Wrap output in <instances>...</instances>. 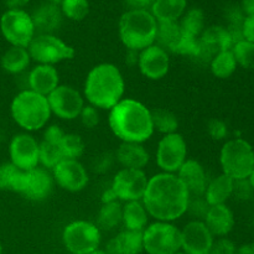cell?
<instances>
[{"instance_id":"cell-5","label":"cell","mask_w":254,"mask_h":254,"mask_svg":"<svg viewBox=\"0 0 254 254\" xmlns=\"http://www.w3.org/2000/svg\"><path fill=\"white\" fill-rule=\"evenodd\" d=\"M10 112L15 123L26 131L45 128L52 116L47 97L31 89H24L14 97Z\"/></svg>"},{"instance_id":"cell-13","label":"cell","mask_w":254,"mask_h":254,"mask_svg":"<svg viewBox=\"0 0 254 254\" xmlns=\"http://www.w3.org/2000/svg\"><path fill=\"white\" fill-rule=\"evenodd\" d=\"M51 113L64 121L78 118L84 104V97L81 92L68 84H60L47 96Z\"/></svg>"},{"instance_id":"cell-29","label":"cell","mask_w":254,"mask_h":254,"mask_svg":"<svg viewBox=\"0 0 254 254\" xmlns=\"http://www.w3.org/2000/svg\"><path fill=\"white\" fill-rule=\"evenodd\" d=\"M31 62L29 50L25 47L11 46L5 51L1 57V67L5 72L11 74H19L24 72Z\"/></svg>"},{"instance_id":"cell-22","label":"cell","mask_w":254,"mask_h":254,"mask_svg":"<svg viewBox=\"0 0 254 254\" xmlns=\"http://www.w3.org/2000/svg\"><path fill=\"white\" fill-rule=\"evenodd\" d=\"M29 89L47 97L55 88L60 86V74L55 66L36 64L27 77Z\"/></svg>"},{"instance_id":"cell-2","label":"cell","mask_w":254,"mask_h":254,"mask_svg":"<svg viewBox=\"0 0 254 254\" xmlns=\"http://www.w3.org/2000/svg\"><path fill=\"white\" fill-rule=\"evenodd\" d=\"M109 128L122 143L143 144L153 136L151 111L141 102L123 98L109 111Z\"/></svg>"},{"instance_id":"cell-8","label":"cell","mask_w":254,"mask_h":254,"mask_svg":"<svg viewBox=\"0 0 254 254\" xmlns=\"http://www.w3.org/2000/svg\"><path fill=\"white\" fill-rule=\"evenodd\" d=\"M101 228L93 222L77 220L68 223L62 232V242L71 254H89L99 250Z\"/></svg>"},{"instance_id":"cell-26","label":"cell","mask_w":254,"mask_h":254,"mask_svg":"<svg viewBox=\"0 0 254 254\" xmlns=\"http://www.w3.org/2000/svg\"><path fill=\"white\" fill-rule=\"evenodd\" d=\"M233 184H235V180L222 173L221 175L208 181L207 188L203 193V198L210 206L223 205L232 196Z\"/></svg>"},{"instance_id":"cell-31","label":"cell","mask_w":254,"mask_h":254,"mask_svg":"<svg viewBox=\"0 0 254 254\" xmlns=\"http://www.w3.org/2000/svg\"><path fill=\"white\" fill-rule=\"evenodd\" d=\"M183 35L184 32L178 21L158 22L156 41L159 42V46L166 51L174 52Z\"/></svg>"},{"instance_id":"cell-4","label":"cell","mask_w":254,"mask_h":254,"mask_svg":"<svg viewBox=\"0 0 254 254\" xmlns=\"http://www.w3.org/2000/svg\"><path fill=\"white\" fill-rule=\"evenodd\" d=\"M158 21L148 10H129L119 20V37L131 52H140L156 41Z\"/></svg>"},{"instance_id":"cell-6","label":"cell","mask_w":254,"mask_h":254,"mask_svg":"<svg viewBox=\"0 0 254 254\" xmlns=\"http://www.w3.org/2000/svg\"><path fill=\"white\" fill-rule=\"evenodd\" d=\"M220 163L222 173L232 180L248 179L254 169L253 146L241 138L227 140L221 149Z\"/></svg>"},{"instance_id":"cell-10","label":"cell","mask_w":254,"mask_h":254,"mask_svg":"<svg viewBox=\"0 0 254 254\" xmlns=\"http://www.w3.org/2000/svg\"><path fill=\"white\" fill-rule=\"evenodd\" d=\"M0 30L2 36L11 46L27 49L36 36L31 15L22 9H10L0 19Z\"/></svg>"},{"instance_id":"cell-44","label":"cell","mask_w":254,"mask_h":254,"mask_svg":"<svg viewBox=\"0 0 254 254\" xmlns=\"http://www.w3.org/2000/svg\"><path fill=\"white\" fill-rule=\"evenodd\" d=\"M64 131L62 130V128L57 124H52V126H49L44 131V139L42 140L47 141V143L52 144H60L61 143L62 138L64 136Z\"/></svg>"},{"instance_id":"cell-39","label":"cell","mask_w":254,"mask_h":254,"mask_svg":"<svg viewBox=\"0 0 254 254\" xmlns=\"http://www.w3.org/2000/svg\"><path fill=\"white\" fill-rule=\"evenodd\" d=\"M62 15L73 21H81L88 15L89 2L88 0H62L61 2Z\"/></svg>"},{"instance_id":"cell-36","label":"cell","mask_w":254,"mask_h":254,"mask_svg":"<svg viewBox=\"0 0 254 254\" xmlns=\"http://www.w3.org/2000/svg\"><path fill=\"white\" fill-rule=\"evenodd\" d=\"M60 149L64 159L69 160H78L84 153V141L81 135L74 133H66L60 143Z\"/></svg>"},{"instance_id":"cell-1","label":"cell","mask_w":254,"mask_h":254,"mask_svg":"<svg viewBox=\"0 0 254 254\" xmlns=\"http://www.w3.org/2000/svg\"><path fill=\"white\" fill-rule=\"evenodd\" d=\"M141 202L150 217L174 222L188 212L190 193L176 174L159 173L149 178Z\"/></svg>"},{"instance_id":"cell-38","label":"cell","mask_w":254,"mask_h":254,"mask_svg":"<svg viewBox=\"0 0 254 254\" xmlns=\"http://www.w3.org/2000/svg\"><path fill=\"white\" fill-rule=\"evenodd\" d=\"M231 50L238 66L246 69H254V44L247 40H241Z\"/></svg>"},{"instance_id":"cell-16","label":"cell","mask_w":254,"mask_h":254,"mask_svg":"<svg viewBox=\"0 0 254 254\" xmlns=\"http://www.w3.org/2000/svg\"><path fill=\"white\" fill-rule=\"evenodd\" d=\"M136 64L144 77L151 81H158L169 73L170 57L166 50L154 44L139 52Z\"/></svg>"},{"instance_id":"cell-24","label":"cell","mask_w":254,"mask_h":254,"mask_svg":"<svg viewBox=\"0 0 254 254\" xmlns=\"http://www.w3.org/2000/svg\"><path fill=\"white\" fill-rule=\"evenodd\" d=\"M116 159L123 168L144 170L150 160V155L143 144L121 143L116 151Z\"/></svg>"},{"instance_id":"cell-51","label":"cell","mask_w":254,"mask_h":254,"mask_svg":"<svg viewBox=\"0 0 254 254\" xmlns=\"http://www.w3.org/2000/svg\"><path fill=\"white\" fill-rule=\"evenodd\" d=\"M89 254H107V253H106V251H103V250H97V251H94V252H92Z\"/></svg>"},{"instance_id":"cell-27","label":"cell","mask_w":254,"mask_h":254,"mask_svg":"<svg viewBox=\"0 0 254 254\" xmlns=\"http://www.w3.org/2000/svg\"><path fill=\"white\" fill-rule=\"evenodd\" d=\"M149 213L141 201H130L123 205L122 223L124 230L140 231L143 232L149 222Z\"/></svg>"},{"instance_id":"cell-18","label":"cell","mask_w":254,"mask_h":254,"mask_svg":"<svg viewBox=\"0 0 254 254\" xmlns=\"http://www.w3.org/2000/svg\"><path fill=\"white\" fill-rule=\"evenodd\" d=\"M54 185L55 180L52 174L47 169L37 166L32 170L25 171V183L21 195L27 200L44 201L51 195Z\"/></svg>"},{"instance_id":"cell-30","label":"cell","mask_w":254,"mask_h":254,"mask_svg":"<svg viewBox=\"0 0 254 254\" xmlns=\"http://www.w3.org/2000/svg\"><path fill=\"white\" fill-rule=\"evenodd\" d=\"M25 183V171L20 170L11 163L0 165V190L22 192Z\"/></svg>"},{"instance_id":"cell-21","label":"cell","mask_w":254,"mask_h":254,"mask_svg":"<svg viewBox=\"0 0 254 254\" xmlns=\"http://www.w3.org/2000/svg\"><path fill=\"white\" fill-rule=\"evenodd\" d=\"M203 222L213 237L222 238L226 237L235 227V216L226 203L210 206Z\"/></svg>"},{"instance_id":"cell-48","label":"cell","mask_w":254,"mask_h":254,"mask_svg":"<svg viewBox=\"0 0 254 254\" xmlns=\"http://www.w3.org/2000/svg\"><path fill=\"white\" fill-rule=\"evenodd\" d=\"M29 1L30 0H5L10 9H20V7L25 6Z\"/></svg>"},{"instance_id":"cell-50","label":"cell","mask_w":254,"mask_h":254,"mask_svg":"<svg viewBox=\"0 0 254 254\" xmlns=\"http://www.w3.org/2000/svg\"><path fill=\"white\" fill-rule=\"evenodd\" d=\"M248 181H250L251 186H252V189H253V190H254V169H253V171H252V173H251L250 178H248Z\"/></svg>"},{"instance_id":"cell-19","label":"cell","mask_w":254,"mask_h":254,"mask_svg":"<svg viewBox=\"0 0 254 254\" xmlns=\"http://www.w3.org/2000/svg\"><path fill=\"white\" fill-rule=\"evenodd\" d=\"M198 40L201 45L200 57L203 60L208 59V61H211L215 55L231 50L233 46L232 37L228 29L218 26V25L203 30Z\"/></svg>"},{"instance_id":"cell-15","label":"cell","mask_w":254,"mask_h":254,"mask_svg":"<svg viewBox=\"0 0 254 254\" xmlns=\"http://www.w3.org/2000/svg\"><path fill=\"white\" fill-rule=\"evenodd\" d=\"M55 184L68 192H79L88 185V173L78 160L64 159L52 169Z\"/></svg>"},{"instance_id":"cell-41","label":"cell","mask_w":254,"mask_h":254,"mask_svg":"<svg viewBox=\"0 0 254 254\" xmlns=\"http://www.w3.org/2000/svg\"><path fill=\"white\" fill-rule=\"evenodd\" d=\"M206 254H237V247L232 241L222 237L218 238L217 241H213L210 251Z\"/></svg>"},{"instance_id":"cell-9","label":"cell","mask_w":254,"mask_h":254,"mask_svg":"<svg viewBox=\"0 0 254 254\" xmlns=\"http://www.w3.org/2000/svg\"><path fill=\"white\" fill-rule=\"evenodd\" d=\"M27 50L32 61L37 62V64L50 66L73 59L76 55V51L71 45L51 34L36 35Z\"/></svg>"},{"instance_id":"cell-53","label":"cell","mask_w":254,"mask_h":254,"mask_svg":"<svg viewBox=\"0 0 254 254\" xmlns=\"http://www.w3.org/2000/svg\"><path fill=\"white\" fill-rule=\"evenodd\" d=\"M0 254H2V247H1V245H0Z\"/></svg>"},{"instance_id":"cell-34","label":"cell","mask_w":254,"mask_h":254,"mask_svg":"<svg viewBox=\"0 0 254 254\" xmlns=\"http://www.w3.org/2000/svg\"><path fill=\"white\" fill-rule=\"evenodd\" d=\"M151 119H153L154 130H158L159 133L164 134V135L178 133L179 119L174 112L166 108L153 109L151 111Z\"/></svg>"},{"instance_id":"cell-12","label":"cell","mask_w":254,"mask_h":254,"mask_svg":"<svg viewBox=\"0 0 254 254\" xmlns=\"http://www.w3.org/2000/svg\"><path fill=\"white\" fill-rule=\"evenodd\" d=\"M149 178L144 170L122 168L114 175L112 181L111 190L118 201L130 202V201H141L144 192L148 186Z\"/></svg>"},{"instance_id":"cell-46","label":"cell","mask_w":254,"mask_h":254,"mask_svg":"<svg viewBox=\"0 0 254 254\" xmlns=\"http://www.w3.org/2000/svg\"><path fill=\"white\" fill-rule=\"evenodd\" d=\"M130 10H148L151 9L155 0H126Z\"/></svg>"},{"instance_id":"cell-7","label":"cell","mask_w":254,"mask_h":254,"mask_svg":"<svg viewBox=\"0 0 254 254\" xmlns=\"http://www.w3.org/2000/svg\"><path fill=\"white\" fill-rule=\"evenodd\" d=\"M144 251L148 254H175L181 251V231L173 222L156 221L143 231Z\"/></svg>"},{"instance_id":"cell-49","label":"cell","mask_w":254,"mask_h":254,"mask_svg":"<svg viewBox=\"0 0 254 254\" xmlns=\"http://www.w3.org/2000/svg\"><path fill=\"white\" fill-rule=\"evenodd\" d=\"M237 254H254V243H247L237 248Z\"/></svg>"},{"instance_id":"cell-45","label":"cell","mask_w":254,"mask_h":254,"mask_svg":"<svg viewBox=\"0 0 254 254\" xmlns=\"http://www.w3.org/2000/svg\"><path fill=\"white\" fill-rule=\"evenodd\" d=\"M242 34L243 39L254 44V15L253 16H247L243 20Z\"/></svg>"},{"instance_id":"cell-40","label":"cell","mask_w":254,"mask_h":254,"mask_svg":"<svg viewBox=\"0 0 254 254\" xmlns=\"http://www.w3.org/2000/svg\"><path fill=\"white\" fill-rule=\"evenodd\" d=\"M81 119V123L83 124L86 128H94L98 126L99 123V112L96 107L91 106V104H86L82 109L81 114L78 117Z\"/></svg>"},{"instance_id":"cell-33","label":"cell","mask_w":254,"mask_h":254,"mask_svg":"<svg viewBox=\"0 0 254 254\" xmlns=\"http://www.w3.org/2000/svg\"><path fill=\"white\" fill-rule=\"evenodd\" d=\"M237 61L233 56L232 50L222 51L215 55L210 61V69L215 77L220 79L230 78L237 69Z\"/></svg>"},{"instance_id":"cell-11","label":"cell","mask_w":254,"mask_h":254,"mask_svg":"<svg viewBox=\"0 0 254 254\" xmlns=\"http://www.w3.org/2000/svg\"><path fill=\"white\" fill-rule=\"evenodd\" d=\"M156 165L161 173L176 174L188 160V144L180 133L166 134L156 148Z\"/></svg>"},{"instance_id":"cell-14","label":"cell","mask_w":254,"mask_h":254,"mask_svg":"<svg viewBox=\"0 0 254 254\" xmlns=\"http://www.w3.org/2000/svg\"><path fill=\"white\" fill-rule=\"evenodd\" d=\"M40 143L29 133L16 134L9 145L10 163L22 171H29L40 165Z\"/></svg>"},{"instance_id":"cell-32","label":"cell","mask_w":254,"mask_h":254,"mask_svg":"<svg viewBox=\"0 0 254 254\" xmlns=\"http://www.w3.org/2000/svg\"><path fill=\"white\" fill-rule=\"evenodd\" d=\"M123 205L118 200L104 202L97 217V226L102 230L111 231L122 223Z\"/></svg>"},{"instance_id":"cell-3","label":"cell","mask_w":254,"mask_h":254,"mask_svg":"<svg viewBox=\"0 0 254 254\" xmlns=\"http://www.w3.org/2000/svg\"><path fill=\"white\" fill-rule=\"evenodd\" d=\"M126 82L121 69L113 64L103 62L88 72L84 81L83 97L97 109L111 111L123 99Z\"/></svg>"},{"instance_id":"cell-35","label":"cell","mask_w":254,"mask_h":254,"mask_svg":"<svg viewBox=\"0 0 254 254\" xmlns=\"http://www.w3.org/2000/svg\"><path fill=\"white\" fill-rule=\"evenodd\" d=\"M184 34L192 37H200L205 30V15L201 9L193 7L181 16L179 22Z\"/></svg>"},{"instance_id":"cell-54","label":"cell","mask_w":254,"mask_h":254,"mask_svg":"<svg viewBox=\"0 0 254 254\" xmlns=\"http://www.w3.org/2000/svg\"><path fill=\"white\" fill-rule=\"evenodd\" d=\"M175 254H186V253H184L183 251H180V252H178V253H175Z\"/></svg>"},{"instance_id":"cell-20","label":"cell","mask_w":254,"mask_h":254,"mask_svg":"<svg viewBox=\"0 0 254 254\" xmlns=\"http://www.w3.org/2000/svg\"><path fill=\"white\" fill-rule=\"evenodd\" d=\"M176 176L188 189L190 197H202L207 188V175L203 166L193 159H188L179 169Z\"/></svg>"},{"instance_id":"cell-23","label":"cell","mask_w":254,"mask_h":254,"mask_svg":"<svg viewBox=\"0 0 254 254\" xmlns=\"http://www.w3.org/2000/svg\"><path fill=\"white\" fill-rule=\"evenodd\" d=\"M104 251L107 254H140L144 251L143 232L123 230L108 241Z\"/></svg>"},{"instance_id":"cell-52","label":"cell","mask_w":254,"mask_h":254,"mask_svg":"<svg viewBox=\"0 0 254 254\" xmlns=\"http://www.w3.org/2000/svg\"><path fill=\"white\" fill-rule=\"evenodd\" d=\"M50 2H52V4H61L62 0H49Z\"/></svg>"},{"instance_id":"cell-25","label":"cell","mask_w":254,"mask_h":254,"mask_svg":"<svg viewBox=\"0 0 254 254\" xmlns=\"http://www.w3.org/2000/svg\"><path fill=\"white\" fill-rule=\"evenodd\" d=\"M32 21L39 35L51 34L60 29L62 24V11L57 4H44L35 10L32 14Z\"/></svg>"},{"instance_id":"cell-47","label":"cell","mask_w":254,"mask_h":254,"mask_svg":"<svg viewBox=\"0 0 254 254\" xmlns=\"http://www.w3.org/2000/svg\"><path fill=\"white\" fill-rule=\"evenodd\" d=\"M242 10L247 16L254 15V0H242Z\"/></svg>"},{"instance_id":"cell-28","label":"cell","mask_w":254,"mask_h":254,"mask_svg":"<svg viewBox=\"0 0 254 254\" xmlns=\"http://www.w3.org/2000/svg\"><path fill=\"white\" fill-rule=\"evenodd\" d=\"M188 0H155L151 15L158 22L178 21L185 14Z\"/></svg>"},{"instance_id":"cell-17","label":"cell","mask_w":254,"mask_h":254,"mask_svg":"<svg viewBox=\"0 0 254 254\" xmlns=\"http://www.w3.org/2000/svg\"><path fill=\"white\" fill-rule=\"evenodd\" d=\"M180 231L181 251L186 254H206L215 241L202 220L190 221Z\"/></svg>"},{"instance_id":"cell-42","label":"cell","mask_w":254,"mask_h":254,"mask_svg":"<svg viewBox=\"0 0 254 254\" xmlns=\"http://www.w3.org/2000/svg\"><path fill=\"white\" fill-rule=\"evenodd\" d=\"M207 131L211 138L215 139V140H222L228 134V129L225 122L217 118H213L208 122Z\"/></svg>"},{"instance_id":"cell-43","label":"cell","mask_w":254,"mask_h":254,"mask_svg":"<svg viewBox=\"0 0 254 254\" xmlns=\"http://www.w3.org/2000/svg\"><path fill=\"white\" fill-rule=\"evenodd\" d=\"M253 189L251 186L248 179H245V180H236L235 184H233V193L238 200H250L252 198L253 195Z\"/></svg>"},{"instance_id":"cell-37","label":"cell","mask_w":254,"mask_h":254,"mask_svg":"<svg viewBox=\"0 0 254 254\" xmlns=\"http://www.w3.org/2000/svg\"><path fill=\"white\" fill-rule=\"evenodd\" d=\"M64 160L60 144L47 143L42 140L39 148V161L42 168L47 170H52L60 161Z\"/></svg>"}]
</instances>
